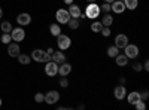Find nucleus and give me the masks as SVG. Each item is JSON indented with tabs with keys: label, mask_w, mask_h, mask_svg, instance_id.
Segmentation results:
<instances>
[{
	"label": "nucleus",
	"mask_w": 149,
	"mask_h": 110,
	"mask_svg": "<svg viewBox=\"0 0 149 110\" xmlns=\"http://www.w3.org/2000/svg\"><path fill=\"white\" fill-rule=\"evenodd\" d=\"M17 22L19 24V26H29V24L31 22V17L27 14V12H22V14H19L17 17Z\"/></svg>",
	"instance_id": "obj_13"
},
{
	"label": "nucleus",
	"mask_w": 149,
	"mask_h": 110,
	"mask_svg": "<svg viewBox=\"0 0 149 110\" xmlns=\"http://www.w3.org/2000/svg\"><path fill=\"white\" fill-rule=\"evenodd\" d=\"M46 52H48V54H52V52H54V49H52V48H48V51H46Z\"/></svg>",
	"instance_id": "obj_37"
},
{
	"label": "nucleus",
	"mask_w": 149,
	"mask_h": 110,
	"mask_svg": "<svg viewBox=\"0 0 149 110\" xmlns=\"http://www.w3.org/2000/svg\"><path fill=\"white\" fill-rule=\"evenodd\" d=\"M97 17H100V6L95 5V2H91V5H88L85 9V18L95 19Z\"/></svg>",
	"instance_id": "obj_2"
},
{
	"label": "nucleus",
	"mask_w": 149,
	"mask_h": 110,
	"mask_svg": "<svg viewBox=\"0 0 149 110\" xmlns=\"http://www.w3.org/2000/svg\"><path fill=\"white\" fill-rule=\"evenodd\" d=\"M124 5H125V9H130V10H133V9H136V8H137L139 2H137V0H124Z\"/></svg>",
	"instance_id": "obj_21"
},
{
	"label": "nucleus",
	"mask_w": 149,
	"mask_h": 110,
	"mask_svg": "<svg viewBox=\"0 0 149 110\" xmlns=\"http://www.w3.org/2000/svg\"><path fill=\"white\" fill-rule=\"evenodd\" d=\"M102 28H103V24H102V22H98V21H95V22L91 24V30H93L94 33H100Z\"/></svg>",
	"instance_id": "obj_26"
},
{
	"label": "nucleus",
	"mask_w": 149,
	"mask_h": 110,
	"mask_svg": "<svg viewBox=\"0 0 149 110\" xmlns=\"http://www.w3.org/2000/svg\"><path fill=\"white\" fill-rule=\"evenodd\" d=\"M51 61H54V63L57 64H61L66 61V55L63 54V51H57V52H52L51 54Z\"/></svg>",
	"instance_id": "obj_14"
},
{
	"label": "nucleus",
	"mask_w": 149,
	"mask_h": 110,
	"mask_svg": "<svg viewBox=\"0 0 149 110\" xmlns=\"http://www.w3.org/2000/svg\"><path fill=\"white\" fill-rule=\"evenodd\" d=\"M100 10H103V12H109V10H110V3H104V5H102Z\"/></svg>",
	"instance_id": "obj_33"
},
{
	"label": "nucleus",
	"mask_w": 149,
	"mask_h": 110,
	"mask_svg": "<svg viewBox=\"0 0 149 110\" xmlns=\"http://www.w3.org/2000/svg\"><path fill=\"white\" fill-rule=\"evenodd\" d=\"M86 2H90V3H91V2H95V0H86Z\"/></svg>",
	"instance_id": "obj_40"
},
{
	"label": "nucleus",
	"mask_w": 149,
	"mask_h": 110,
	"mask_svg": "<svg viewBox=\"0 0 149 110\" xmlns=\"http://www.w3.org/2000/svg\"><path fill=\"white\" fill-rule=\"evenodd\" d=\"M148 97H149V92H148V91H143V92L140 94V98H142V100H148Z\"/></svg>",
	"instance_id": "obj_34"
},
{
	"label": "nucleus",
	"mask_w": 149,
	"mask_h": 110,
	"mask_svg": "<svg viewBox=\"0 0 149 110\" xmlns=\"http://www.w3.org/2000/svg\"><path fill=\"white\" fill-rule=\"evenodd\" d=\"M67 24H69V27H70L72 30L79 28V19H78V18H70V19L67 21Z\"/></svg>",
	"instance_id": "obj_25"
},
{
	"label": "nucleus",
	"mask_w": 149,
	"mask_h": 110,
	"mask_svg": "<svg viewBox=\"0 0 149 110\" xmlns=\"http://www.w3.org/2000/svg\"><path fill=\"white\" fill-rule=\"evenodd\" d=\"M0 28H2L3 33H10L12 31V24L9 21H3L2 24H0Z\"/></svg>",
	"instance_id": "obj_23"
},
{
	"label": "nucleus",
	"mask_w": 149,
	"mask_h": 110,
	"mask_svg": "<svg viewBox=\"0 0 149 110\" xmlns=\"http://www.w3.org/2000/svg\"><path fill=\"white\" fill-rule=\"evenodd\" d=\"M115 59H116V64H118L119 67H124V66H127V64H128V58H127L125 55L118 54V55L115 57Z\"/></svg>",
	"instance_id": "obj_18"
},
{
	"label": "nucleus",
	"mask_w": 149,
	"mask_h": 110,
	"mask_svg": "<svg viewBox=\"0 0 149 110\" xmlns=\"http://www.w3.org/2000/svg\"><path fill=\"white\" fill-rule=\"evenodd\" d=\"M2 17H3V9L0 8V18H2Z\"/></svg>",
	"instance_id": "obj_38"
},
{
	"label": "nucleus",
	"mask_w": 149,
	"mask_h": 110,
	"mask_svg": "<svg viewBox=\"0 0 149 110\" xmlns=\"http://www.w3.org/2000/svg\"><path fill=\"white\" fill-rule=\"evenodd\" d=\"M64 3H66V5H72L73 0H64Z\"/></svg>",
	"instance_id": "obj_36"
},
{
	"label": "nucleus",
	"mask_w": 149,
	"mask_h": 110,
	"mask_svg": "<svg viewBox=\"0 0 149 110\" xmlns=\"http://www.w3.org/2000/svg\"><path fill=\"white\" fill-rule=\"evenodd\" d=\"M128 45V37L125 34H118L116 37H115V46L118 48V49H124V48H125Z\"/></svg>",
	"instance_id": "obj_11"
},
{
	"label": "nucleus",
	"mask_w": 149,
	"mask_h": 110,
	"mask_svg": "<svg viewBox=\"0 0 149 110\" xmlns=\"http://www.w3.org/2000/svg\"><path fill=\"white\" fill-rule=\"evenodd\" d=\"M57 45H58L60 51H66L72 45V39L69 37V36H66V34H58L57 36Z\"/></svg>",
	"instance_id": "obj_3"
},
{
	"label": "nucleus",
	"mask_w": 149,
	"mask_h": 110,
	"mask_svg": "<svg viewBox=\"0 0 149 110\" xmlns=\"http://www.w3.org/2000/svg\"><path fill=\"white\" fill-rule=\"evenodd\" d=\"M45 73H46V76H49V77L57 76V73H58V64L54 63V61H48V63L45 64Z\"/></svg>",
	"instance_id": "obj_5"
},
{
	"label": "nucleus",
	"mask_w": 149,
	"mask_h": 110,
	"mask_svg": "<svg viewBox=\"0 0 149 110\" xmlns=\"http://www.w3.org/2000/svg\"><path fill=\"white\" fill-rule=\"evenodd\" d=\"M100 33L104 36V37H109V36H110V28H107V27H103Z\"/></svg>",
	"instance_id": "obj_31"
},
{
	"label": "nucleus",
	"mask_w": 149,
	"mask_h": 110,
	"mask_svg": "<svg viewBox=\"0 0 149 110\" xmlns=\"http://www.w3.org/2000/svg\"><path fill=\"white\" fill-rule=\"evenodd\" d=\"M69 15H70V18H85V15L82 14V10H81V8L79 6H76V5H70L69 6Z\"/></svg>",
	"instance_id": "obj_8"
},
{
	"label": "nucleus",
	"mask_w": 149,
	"mask_h": 110,
	"mask_svg": "<svg viewBox=\"0 0 149 110\" xmlns=\"http://www.w3.org/2000/svg\"><path fill=\"white\" fill-rule=\"evenodd\" d=\"M113 95H115L116 100H124V98H125V95H127L125 86H124V85H118V86L113 89Z\"/></svg>",
	"instance_id": "obj_12"
},
{
	"label": "nucleus",
	"mask_w": 149,
	"mask_h": 110,
	"mask_svg": "<svg viewBox=\"0 0 149 110\" xmlns=\"http://www.w3.org/2000/svg\"><path fill=\"white\" fill-rule=\"evenodd\" d=\"M34 101H36V103H42V101H45V95H43L42 92H37V94L34 95Z\"/></svg>",
	"instance_id": "obj_29"
},
{
	"label": "nucleus",
	"mask_w": 149,
	"mask_h": 110,
	"mask_svg": "<svg viewBox=\"0 0 149 110\" xmlns=\"http://www.w3.org/2000/svg\"><path fill=\"white\" fill-rule=\"evenodd\" d=\"M118 54H119V49H118V48H116L115 45H113V46H109V48H107V55H109L110 58H115V57H116Z\"/></svg>",
	"instance_id": "obj_24"
},
{
	"label": "nucleus",
	"mask_w": 149,
	"mask_h": 110,
	"mask_svg": "<svg viewBox=\"0 0 149 110\" xmlns=\"http://www.w3.org/2000/svg\"><path fill=\"white\" fill-rule=\"evenodd\" d=\"M0 106H2V98H0Z\"/></svg>",
	"instance_id": "obj_41"
},
{
	"label": "nucleus",
	"mask_w": 149,
	"mask_h": 110,
	"mask_svg": "<svg viewBox=\"0 0 149 110\" xmlns=\"http://www.w3.org/2000/svg\"><path fill=\"white\" fill-rule=\"evenodd\" d=\"M70 71H72V66H70L69 63H66V61L58 66V73H60L61 76H69Z\"/></svg>",
	"instance_id": "obj_16"
},
{
	"label": "nucleus",
	"mask_w": 149,
	"mask_h": 110,
	"mask_svg": "<svg viewBox=\"0 0 149 110\" xmlns=\"http://www.w3.org/2000/svg\"><path fill=\"white\" fill-rule=\"evenodd\" d=\"M143 67H145V70H146V71L149 70V61H148V59H146L145 63H143Z\"/></svg>",
	"instance_id": "obj_35"
},
{
	"label": "nucleus",
	"mask_w": 149,
	"mask_h": 110,
	"mask_svg": "<svg viewBox=\"0 0 149 110\" xmlns=\"http://www.w3.org/2000/svg\"><path fill=\"white\" fill-rule=\"evenodd\" d=\"M8 54H9V57H18L21 52H19V46H18V43L15 42V43H9L8 45Z\"/></svg>",
	"instance_id": "obj_15"
},
{
	"label": "nucleus",
	"mask_w": 149,
	"mask_h": 110,
	"mask_svg": "<svg viewBox=\"0 0 149 110\" xmlns=\"http://www.w3.org/2000/svg\"><path fill=\"white\" fill-rule=\"evenodd\" d=\"M60 86H63V88H67V86H69L67 76H61V79H60Z\"/></svg>",
	"instance_id": "obj_30"
},
{
	"label": "nucleus",
	"mask_w": 149,
	"mask_h": 110,
	"mask_svg": "<svg viewBox=\"0 0 149 110\" xmlns=\"http://www.w3.org/2000/svg\"><path fill=\"white\" fill-rule=\"evenodd\" d=\"M102 24H103V27H110L112 24H113V17L109 15V14H106V15L103 17V19H102Z\"/></svg>",
	"instance_id": "obj_20"
},
{
	"label": "nucleus",
	"mask_w": 149,
	"mask_h": 110,
	"mask_svg": "<svg viewBox=\"0 0 149 110\" xmlns=\"http://www.w3.org/2000/svg\"><path fill=\"white\" fill-rule=\"evenodd\" d=\"M104 2H106V3H112V2H113V0H104Z\"/></svg>",
	"instance_id": "obj_39"
},
{
	"label": "nucleus",
	"mask_w": 149,
	"mask_h": 110,
	"mask_svg": "<svg viewBox=\"0 0 149 110\" xmlns=\"http://www.w3.org/2000/svg\"><path fill=\"white\" fill-rule=\"evenodd\" d=\"M110 10H113L115 14H122L125 10V5H124L122 0H113L110 3Z\"/></svg>",
	"instance_id": "obj_9"
},
{
	"label": "nucleus",
	"mask_w": 149,
	"mask_h": 110,
	"mask_svg": "<svg viewBox=\"0 0 149 110\" xmlns=\"http://www.w3.org/2000/svg\"><path fill=\"white\" fill-rule=\"evenodd\" d=\"M49 31H51L52 36H55V37H57L58 34H61V27L58 26V24H51V27H49Z\"/></svg>",
	"instance_id": "obj_22"
},
{
	"label": "nucleus",
	"mask_w": 149,
	"mask_h": 110,
	"mask_svg": "<svg viewBox=\"0 0 149 110\" xmlns=\"http://www.w3.org/2000/svg\"><path fill=\"white\" fill-rule=\"evenodd\" d=\"M55 18L60 24H67V21L70 19V15H69V10L66 9H58L55 12Z\"/></svg>",
	"instance_id": "obj_7"
},
{
	"label": "nucleus",
	"mask_w": 149,
	"mask_h": 110,
	"mask_svg": "<svg viewBox=\"0 0 149 110\" xmlns=\"http://www.w3.org/2000/svg\"><path fill=\"white\" fill-rule=\"evenodd\" d=\"M142 68H143V66H142L140 63H134V64H133V70H134V71H142Z\"/></svg>",
	"instance_id": "obj_32"
},
{
	"label": "nucleus",
	"mask_w": 149,
	"mask_h": 110,
	"mask_svg": "<svg viewBox=\"0 0 149 110\" xmlns=\"http://www.w3.org/2000/svg\"><path fill=\"white\" fill-rule=\"evenodd\" d=\"M10 37H12V40H15L17 43H19V42L24 40V37H26V31H24V28H21V26L18 28H12Z\"/></svg>",
	"instance_id": "obj_4"
},
{
	"label": "nucleus",
	"mask_w": 149,
	"mask_h": 110,
	"mask_svg": "<svg viewBox=\"0 0 149 110\" xmlns=\"http://www.w3.org/2000/svg\"><path fill=\"white\" fill-rule=\"evenodd\" d=\"M124 52H125L124 55H125L128 59H130V58H136V57L139 55V48L136 46V45H130V43H128L125 48H124Z\"/></svg>",
	"instance_id": "obj_6"
},
{
	"label": "nucleus",
	"mask_w": 149,
	"mask_h": 110,
	"mask_svg": "<svg viewBox=\"0 0 149 110\" xmlns=\"http://www.w3.org/2000/svg\"><path fill=\"white\" fill-rule=\"evenodd\" d=\"M10 40H12V37H10V33H3V36H2V43L9 45V43H10Z\"/></svg>",
	"instance_id": "obj_27"
},
{
	"label": "nucleus",
	"mask_w": 149,
	"mask_h": 110,
	"mask_svg": "<svg viewBox=\"0 0 149 110\" xmlns=\"http://www.w3.org/2000/svg\"><path fill=\"white\" fill-rule=\"evenodd\" d=\"M134 107H136V110H145L146 109V104L143 103V100H139L137 103L134 104Z\"/></svg>",
	"instance_id": "obj_28"
},
{
	"label": "nucleus",
	"mask_w": 149,
	"mask_h": 110,
	"mask_svg": "<svg viewBox=\"0 0 149 110\" xmlns=\"http://www.w3.org/2000/svg\"><path fill=\"white\" fill-rule=\"evenodd\" d=\"M139 100H142V98H140V92L133 91V92H130V94H128V103H130V104H133V106H134Z\"/></svg>",
	"instance_id": "obj_17"
},
{
	"label": "nucleus",
	"mask_w": 149,
	"mask_h": 110,
	"mask_svg": "<svg viewBox=\"0 0 149 110\" xmlns=\"http://www.w3.org/2000/svg\"><path fill=\"white\" fill-rule=\"evenodd\" d=\"M17 58H18V61H19V64H22V66L30 64V61H31V57H30V55H26V54H19Z\"/></svg>",
	"instance_id": "obj_19"
},
{
	"label": "nucleus",
	"mask_w": 149,
	"mask_h": 110,
	"mask_svg": "<svg viewBox=\"0 0 149 110\" xmlns=\"http://www.w3.org/2000/svg\"><path fill=\"white\" fill-rule=\"evenodd\" d=\"M33 61H37V63H48V61H51V54L45 52L43 49H33L31 55Z\"/></svg>",
	"instance_id": "obj_1"
},
{
	"label": "nucleus",
	"mask_w": 149,
	"mask_h": 110,
	"mask_svg": "<svg viewBox=\"0 0 149 110\" xmlns=\"http://www.w3.org/2000/svg\"><path fill=\"white\" fill-rule=\"evenodd\" d=\"M58 100H60V94L57 91H49L45 94V103L48 104H55Z\"/></svg>",
	"instance_id": "obj_10"
}]
</instances>
